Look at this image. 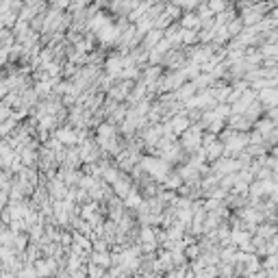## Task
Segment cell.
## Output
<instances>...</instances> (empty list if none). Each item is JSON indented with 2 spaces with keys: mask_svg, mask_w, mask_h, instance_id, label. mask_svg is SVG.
I'll use <instances>...</instances> for the list:
<instances>
[{
  "mask_svg": "<svg viewBox=\"0 0 278 278\" xmlns=\"http://www.w3.org/2000/svg\"><path fill=\"white\" fill-rule=\"evenodd\" d=\"M33 268L37 278H48L57 272V261L55 259H41V261H33Z\"/></svg>",
  "mask_w": 278,
  "mask_h": 278,
  "instance_id": "1",
  "label": "cell"
},
{
  "mask_svg": "<svg viewBox=\"0 0 278 278\" xmlns=\"http://www.w3.org/2000/svg\"><path fill=\"white\" fill-rule=\"evenodd\" d=\"M198 254H200V248H198V246H193V244H191V246H187V248H185V257H187V259H196Z\"/></svg>",
  "mask_w": 278,
  "mask_h": 278,
  "instance_id": "2",
  "label": "cell"
},
{
  "mask_svg": "<svg viewBox=\"0 0 278 278\" xmlns=\"http://www.w3.org/2000/svg\"><path fill=\"white\" fill-rule=\"evenodd\" d=\"M0 272H2V261H0Z\"/></svg>",
  "mask_w": 278,
  "mask_h": 278,
  "instance_id": "4",
  "label": "cell"
},
{
  "mask_svg": "<svg viewBox=\"0 0 278 278\" xmlns=\"http://www.w3.org/2000/svg\"><path fill=\"white\" fill-rule=\"evenodd\" d=\"M168 278H185V268H174L168 272Z\"/></svg>",
  "mask_w": 278,
  "mask_h": 278,
  "instance_id": "3",
  "label": "cell"
}]
</instances>
